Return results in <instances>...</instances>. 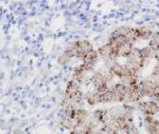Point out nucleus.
Here are the masks:
<instances>
[{
  "label": "nucleus",
  "mask_w": 159,
  "mask_h": 134,
  "mask_svg": "<svg viewBox=\"0 0 159 134\" xmlns=\"http://www.w3.org/2000/svg\"><path fill=\"white\" fill-rule=\"evenodd\" d=\"M93 134H104V133L102 132V131L100 130V129L98 128V129H97V130H96V131H94V132H93Z\"/></svg>",
  "instance_id": "obj_21"
},
{
  "label": "nucleus",
  "mask_w": 159,
  "mask_h": 134,
  "mask_svg": "<svg viewBox=\"0 0 159 134\" xmlns=\"http://www.w3.org/2000/svg\"><path fill=\"white\" fill-rule=\"evenodd\" d=\"M141 78H142V77H141V74L135 73V72H133V71H129L126 75L120 79V81L123 82L124 84H126L127 87H134V86H137V84H139Z\"/></svg>",
  "instance_id": "obj_15"
},
{
  "label": "nucleus",
  "mask_w": 159,
  "mask_h": 134,
  "mask_svg": "<svg viewBox=\"0 0 159 134\" xmlns=\"http://www.w3.org/2000/svg\"><path fill=\"white\" fill-rule=\"evenodd\" d=\"M147 45L150 47L155 53L159 54V30L156 29L155 32L153 33L152 37L147 42Z\"/></svg>",
  "instance_id": "obj_18"
},
{
  "label": "nucleus",
  "mask_w": 159,
  "mask_h": 134,
  "mask_svg": "<svg viewBox=\"0 0 159 134\" xmlns=\"http://www.w3.org/2000/svg\"><path fill=\"white\" fill-rule=\"evenodd\" d=\"M140 125L144 134H159V118L157 116H142Z\"/></svg>",
  "instance_id": "obj_7"
},
{
  "label": "nucleus",
  "mask_w": 159,
  "mask_h": 134,
  "mask_svg": "<svg viewBox=\"0 0 159 134\" xmlns=\"http://www.w3.org/2000/svg\"><path fill=\"white\" fill-rule=\"evenodd\" d=\"M138 134H142V133H141V132H140V133H138Z\"/></svg>",
  "instance_id": "obj_22"
},
{
  "label": "nucleus",
  "mask_w": 159,
  "mask_h": 134,
  "mask_svg": "<svg viewBox=\"0 0 159 134\" xmlns=\"http://www.w3.org/2000/svg\"><path fill=\"white\" fill-rule=\"evenodd\" d=\"M138 86L144 98H152L159 102V77L152 75L142 77Z\"/></svg>",
  "instance_id": "obj_4"
},
{
  "label": "nucleus",
  "mask_w": 159,
  "mask_h": 134,
  "mask_svg": "<svg viewBox=\"0 0 159 134\" xmlns=\"http://www.w3.org/2000/svg\"><path fill=\"white\" fill-rule=\"evenodd\" d=\"M124 63L126 64V67L130 71L135 72V73L141 74L147 69V67H148V64L151 63L145 60V59L141 56V54L139 52V48L135 47L133 53L130 54L126 59H124Z\"/></svg>",
  "instance_id": "obj_5"
},
{
  "label": "nucleus",
  "mask_w": 159,
  "mask_h": 134,
  "mask_svg": "<svg viewBox=\"0 0 159 134\" xmlns=\"http://www.w3.org/2000/svg\"><path fill=\"white\" fill-rule=\"evenodd\" d=\"M150 75L159 77V55L154 59V63L152 66V70H151Z\"/></svg>",
  "instance_id": "obj_20"
},
{
  "label": "nucleus",
  "mask_w": 159,
  "mask_h": 134,
  "mask_svg": "<svg viewBox=\"0 0 159 134\" xmlns=\"http://www.w3.org/2000/svg\"><path fill=\"white\" fill-rule=\"evenodd\" d=\"M110 88H111V89L115 91V93H116L118 102H119V104L126 102L129 87H127L126 84H124L120 80H115L111 84H110Z\"/></svg>",
  "instance_id": "obj_9"
},
{
  "label": "nucleus",
  "mask_w": 159,
  "mask_h": 134,
  "mask_svg": "<svg viewBox=\"0 0 159 134\" xmlns=\"http://www.w3.org/2000/svg\"><path fill=\"white\" fill-rule=\"evenodd\" d=\"M155 28L152 24H143L141 25L136 27V32H137V38L139 42H148L150 38L152 37L153 33L155 32Z\"/></svg>",
  "instance_id": "obj_10"
},
{
  "label": "nucleus",
  "mask_w": 159,
  "mask_h": 134,
  "mask_svg": "<svg viewBox=\"0 0 159 134\" xmlns=\"http://www.w3.org/2000/svg\"><path fill=\"white\" fill-rule=\"evenodd\" d=\"M94 48L93 43L88 39H78L74 40L67 48L65 49V51L67 52L69 55L71 56V58H75L78 60H83L84 57L91 52Z\"/></svg>",
  "instance_id": "obj_3"
},
{
  "label": "nucleus",
  "mask_w": 159,
  "mask_h": 134,
  "mask_svg": "<svg viewBox=\"0 0 159 134\" xmlns=\"http://www.w3.org/2000/svg\"><path fill=\"white\" fill-rule=\"evenodd\" d=\"M116 30L120 33V34L125 36V37H126L130 42L134 43V45L139 43L138 38H137L136 27H133V25H120V27L116 28Z\"/></svg>",
  "instance_id": "obj_12"
},
{
  "label": "nucleus",
  "mask_w": 159,
  "mask_h": 134,
  "mask_svg": "<svg viewBox=\"0 0 159 134\" xmlns=\"http://www.w3.org/2000/svg\"><path fill=\"white\" fill-rule=\"evenodd\" d=\"M97 51L99 53V56L101 58V61H115L119 60L117 55V52L114 48L105 41L100 47L97 48Z\"/></svg>",
  "instance_id": "obj_8"
},
{
  "label": "nucleus",
  "mask_w": 159,
  "mask_h": 134,
  "mask_svg": "<svg viewBox=\"0 0 159 134\" xmlns=\"http://www.w3.org/2000/svg\"><path fill=\"white\" fill-rule=\"evenodd\" d=\"M157 29H158V30H159V27H158V28H157Z\"/></svg>",
  "instance_id": "obj_23"
},
{
  "label": "nucleus",
  "mask_w": 159,
  "mask_h": 134,
  "mask_svg": "<svg viewBox=\"0 0 159 134\" xmlns=\"http://www.w3.org/2000/svg\"><path fill=\"white\" fill-rule=\"evenodd\" d=\"M136 110L141 116H158L159 102L152 98H143L136 104Z\"/></svg>",
  "instance_id": "obj_6"
},
{
  "label": "nucleus",
  "mask_w": 159,
  "mask_h": 134,
  "mask_svg": "<svg viewBox=\"0 0 159 134\" xmlns=\"http://www.w3.org/2000/svg\"><path fill=\"white\" fill-rule=\"evenodd\" d=\"M144 96H143L142 92H141L139 86H134V87H129V94H127V100L126 102H130V104H138L139 102H141Z\"/></svg>",
  "instance_id": "obj_14"
},
{
  "label": "nucleus",
  "mask_w": 159,
  "mask_h": 134,
  "mask_svg": "<svg viewBox=\"0 0 159 134\" xmlns=\"http://www.w3.org/2000/svg\"><path fill=\"white\" fill-rule=\"evenodd\" d=\"M115 80H117V79L115 78L109 69L105 67L104 64H101L100 68H97L89 75L87 82L90 84L91 89L99 92H103L106 89H108L110 84Z\"/></svg>",
  "instance_id": "obj_1"
},
{
  "label": "nucleus",
  "mask_w": 159,
  "mask_h": 134,
  "mask_svg": "<svg viewBox=\"0 0 159 134\" xmlns=\"http://www.w3.org/2000/svg\"><path fill=\"white\" fill-rule=\"evenodd\" d=\"M84 97H85V91L83 90V84L75 79L71 78L67 82L64 93L63 105L73 104V105H83Z\"/></svg>",
  "instance_id": "obj_2"
},
{
  "label": "nucleus",
  "mask_w": 159,
  "mask_h": 134,
  "mask_svg": "<svg viewBox=\"0 0 159 134\" xmlns=\"http://www.w3.org/2000/svg\"><path fill=\"white\" fill-rule=\"evenodd\" d=\"M84 102H86L87 106L91 108L99 107L101 105V94L99 91H96L93 89H89L88 91L85 92V97H84Z\"/></svg>",
  "instance_id": "obj_11"
},
{
  "label": "nucleus",
  "mask_w": 159,
  "mask_h": 134,
  "mask_svg": "<svg viewBox=\"0 0 159 134\" xmlns=\"http://www.w3.org/2000/svg\"><path fill=\"white\" fill-rule=\"evenodd\" d=\"M136 47V45H134L133 42L130 41H127L126 43H124L123 45H121L119 49L117 50V55H118V58L119 59H126L130 54L133 53L134 49Z\"/></svg>",
  "instance_id": "obj_16"
},
{
  "label": "nucleus",
  "mask_w": 159,
  "mask_h": 134,
  "mask_svg": "<svg viewBox=\"0 0 159 134\" xmlns=\"http://www.w3.org/2000/svg\"><path fill=\"white\" fill-rule=\"evenodd\" d=\"M90 117L94 120L99 126L106 123L107 122V107H96L92 110Z\"/></svg>",
  "instance_id": "obj_13"
},
{
  "label": "nucleus",
  "mask_w": 159,
  "mask_h": 134,
  "mask_svg": "<svg viewBox=\"0 0 159 134\" xmlns=\"http://www.w3.org/2000/svg\"><path fill=\"white\" fill-rule=\"evenodd\" d=\"M138 48H139V52L141 54V56H142L145 60L150 61V63H152L154 59L159 55V54L154 52L148 45H142V47H138Z\"/></svg>",
  "instance_id": "obj_17"
},
{
  "label": "nucleus",
  "mask_w": 159,
  "mask_h": 134,
  "mask_svg": "<svg viewBox=\"0 0 159 134\" xmlns=\"http://www.w3.org/2000/svg\"><path fill=\"white\" fill-rule=\"evenodd\" d=\"M140 133V128L138 127V125L136 123V122L130 123L125 130L123 131V134H138Z\"/></svg>",
  "instance_id": "obj_19"
}]
</instances>
